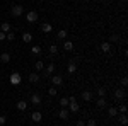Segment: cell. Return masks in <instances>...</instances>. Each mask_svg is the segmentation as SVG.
<instances>
[{"mask_svg": "<svg viewBox=\"0 0 128 126\" xmlns=\"http://www.w3.org/2000/svg\"><path fill=\"white\" fill-rule=\"evenodd\" d=\"M41 31L46 32V34H50V32L53 31V26H51L50 22H43V24H41Z\"/></svg>", "mask_w": 128, "mask_h": 126, "instance_id": "8992f818", "label": "cell"}, {"mask_svg": "<svg viewBox=\"0 0 128 126\" xmlns=\"http://www.w3.org/2000/svg\"><path fill=\"white\" fill-rule=\"evenodd\" d=\"M77 126H86V121H82V119H79V121H77Z\"/></svg>", "mask_w": 128, "mask_h": 126, "instance_id": "8d00e7d4", "label": "cell"}, {"mask_svg": "<svg viewBox=\"0 0 128 126\" xmlns=\"http://www.w3.org/2000/svg\"><path fill=\"white\" fill-rule=\"evenodd\" d=\"M82 99H84L86 102L92 101V92H90V90H84V92H82Z\"/></svg>", "mask_w": 128, "mask_h": 126, "instance_id": "5bb4252c", "label": "cell"}, {"mask_svg": "<svg viewBox=\"0 0 128 126\" xmlns=\"http://www.w3.org/2000/svg\"><path fill=\"white\" fill-rule=\"evenodd\" d=\"M120 123H121V125L125 126L128 123V118H126V114H121V116H120Z\"/></svg>", "mask_w": 128, "mask_h": 126, "instance_id": "83f0119b", "label": "cell"}, {"mask_svg": "<svg viewBox=\"0 0 128 126\" xmlns=\"http://www.w3.org/2000/svg\"><path fill=\"white\" fill-rule=\"evenodd\" d=\"M67 36H68V34H67V31H65V29H62V31H58V34H56V38H58L60 41H63V39L67 38Z\"/></svg>", "mask_w": 128, "mask_h": 126, "instance_id": "7402d4cb", "label": "cell"}, {"mask_svg": "<svg viewBox=\"0 0 128 126\" xmlns=\"http://www.w3.org/2000/svg\"><path fill=\"white\" fill-rule=\"evenodd\" d=\"M98 96H99V97H106V90H104L102 87H99V89H98Z\"/></svg>", "mask_w": 128, "mask_h": 126, "instance_id": "f546056e", "label": "cell"}, {"mask_svg": "<svg viewBox=\"0 0 128 126\" xmlns=\"http://www.w3.org/2000/svg\"><path fill=\"white\" fill-rule=\"evenodd\" d=\"M120 113H121V114H126V106H125V104L120 106Z\"/></svg>", "mask_w": 128, "mask_h": 126, "instance_id": "1f68e13d", "label": "cell"}, {"mask_svg": "<svg viewBox=\"0 0 128 126\" xmlns=\"http://www.w3.org/2000/svg\"><path fill=\"white\" fill-rule=\"evenodd\" d=\"M28 80H29L31 84H36V82L40 80V73H38V72H32V73H29V77H28Z\"/></svg>", "mask_w": 128, "mask_h": 126, "instance_id": "ba28073f", "label": "cell"}, {"mask_svg": "<svg viewBox=\"0 0 128 126\" xmlns=\"http://www.w3.org/2000/svg\"><path fill=\"white\" fill-rule=\"evenodd\" d=\"M5 121H7V118H5V116H0V126L5 125Z\"/></svg>", "mask_w": 128, "mask_h": 126, "instance_id": "836d02e7", "label": "cell"}, {"mask_svg": "<svg viewBox=\"0 0 128 126\" xmlns=\"http://www.w3.org/2000/svg\"><path fill=\"white\" fill-rule=\"evenodd\" d=\"M44 72H46V75H48V77H51V75L55 73V65H53V63L46 65V67H44Z\"/></svg>", "mask_w": 128, "mask_h": 126, "instance_id": "30bf717a", "label": "cell"}, {"mask_svg": "<svg viewBox=\"0 0 128 126\" xmlns=\"http://www.w3.org/2000/svg\"><path fill=\"white\" fill-rule=\"evenodd\" d=\"M31 104H34V106L41 104V96L40 94H31Z\"/></svg>", "mask_w": 128, "mask_h": 126, "instance_id": "52a82bcc", "label": "cell"}, {"mask_svg": "<svg viewBox=\"0 0 128 126\" xmlns=\"http://www.w3.org/2000/svg\"><path fill=\"white\" fill-rule=\"evenodd\" d=\"M22 12H24V7L19 5V3H16L14 7H10V14H12L14 17H20V15H22Z\"/></svg>", "mask_w": 128, "mask_h": 126, "instance_id": "6da1fadb", "label": "cell"}, {"mask_svg": "<svg viewBox=\"0 0 128 126\" xmlns=\"http://www.w3.org/2000/svg\"><path fill=\"white\" fill-rule=\"evenodd\" d=\"M56 53H58V46H56V44H51V46H50V55L55 56Z\"/></svg>", "mask_w": 128, "mask_h": 126, "instance_id": "484cf974", "label": "cell"}, {"mask_svg": "<svg viewBox=\"0 0 128 126\" xmlns=\"http://www.w3.org/2000/svg\"><path fill=\"white\" fill-rule=\"evenodd\" d=\"M31 53L32 55H41V48L38 44H34V46H31Z\"/></svg>", "mask_w": 128, "mask_h": 126, "instance_id": "cb8c5ba5", "label": "cell"}, {"mask_svg": "<svg viewBox=\"0 0 128 126\" xmlns=\"http://www.w3.org/2000/svg\"><path fill=\"white\" fill-rule=\"evenodd\" d=\"M9 82L12 84V85H19L20 82H22V78H20V75L17 73V72H14V73L9 77Z\"/></svg>", "mask_w": 128, "mask_h": 126, "instance_id": "7a4b0ae2", "label": "cell"}, {"mask_svg": "<svg viewBox=\"0 0 128 126\" xmlns=\"http://www.w3.org/2000/svg\"><path fill=\"white\" fill-rule=\"evenodd\" d=\"M58 118L60 119H68V109L67 107H62V111L58 113Z\"/></svg>", "mask_w": 128, "mask_h": 126, "instance_id": "8fae6325", "label": "cell"}, {"mask_svg": "<svg viewBox=\"0 0 128 126\" xmlns=\"http://www.w3.org/2000/svg\"><path fill=\"white\" fill-rule=\"evenodd\" d=\"M0 31H2V32H5V34H7V32H10V24H9V22H2Z\"/></svg>", "mask_w": 128, "mask_h": 126, "instance_id": "e0dca14e", "label": "cell"}, {"mask_svg": "<svg viewBox=\"0 0 128 126\" xmlns=\"http://www.w3.org/2000/svg\"><path fill=\"white\" fill-rule=\"evenodd\" d=\"M98 107H99V109L106 107V97H99V99H98Z\"/></svg>", "mask_w": 128, "mask_h": 126, "instance_id": "44dd1931", "label": "cell"}, {"mask_svg": "<svg viewBox=\"0 0 128 126\" xmlns=\"http://www.w3.org/2000/svg\"><path fill=\"white\" fill-rule=\"evenodd\" d=\"M87 126H98L96 119H94V118H89V119H87Z\"/></svg>", "mask_w": 128, "mask_h": 126, "instance_id": "f1b7e54d", "label": "cell"}, {"mask_svg": "<svg viewBox=\"0 0 128 126\" xmlns=\"http://www.w3.org/2000/svg\"><path fill=\"white\" fill-rule=\"evenodd\" d=\"M0 61H2V63H9L10 61V53H7V51L2 53V55H0Z\"/></svg>", "mask_w": 128, "mask_h": 126, "instance_id": "9a60e30c", "label": "cell"}, {"mask_svg": "<svg viewBox=\"0 0 128 126\" xmlns=\"http://www.w3.org/2000/svg\"><path fill=\"white\" fill-rule=\"evenodd\" d=\"M126 84H128V78L123 77V78H121V85H123V87H126Z\"/></svg>", "mask_w": 128, "mask_h": 126, "instance_id": "d6a6232c", "label": "cell"}, {"mask_svg": "<svg viewBox=\"0 0 128 126\" xmlns=\"http://www.w3.org/2000/svg\"><path fill=\"white\" fill-rule=\"evenodd\" d=\"M48 94H50L51 97H55L56 94H58V89L55 87V85H51V87H50V90H48Z\"/></svg>", "mask_w": 128, "mask_h": 126, "instance_id": "d4e9b609", "label": "cell"}, {"mask_svg": "<svg viewBox=\"0 0 128 126\" xmlns=\"http://www.w3.org/2000/svg\"><path fill=\"white\" fill-rule=\"evenodd\" d=\"M5 39H7V41H14V39H16V34H14V32H7Z\"/></svg>", "mask_w": 128, "mask_h": 126, "instance_id": "4dcf8cb0", "label": "cell"}, {"mask_svg": "<svg viewBox=\"0 0 128 126\" xmlns=\"http://www.w3.org/2000/svg\"><path fill=\"white\" fill-rule=\"evenodd\" d=\"M5 36H7V34H5V32H2V31H0V41H5Z\"/></svg>", "mask_w": 128, "mask_h": 126, "instance_id": "d590c367", "label": "cell"}, {"mask_svg": "<svg viewBox=\"0 0 128 126\" xmlns=\"http://www.w3.org/2000/svg\"><path fill=\"white\" fill-rule=\"evenodd\" d=\"M60 106H62V107L68 106V97H62V99H60Z\"/></svg>", "mask_w": 128, "mask_h": 126, "instance_id": "4316f807", "label": "cell"}, {"mask_svg": "<svg viewBox=\"0 0 128 126\" xmlns=\"http://www.w3.org/2000/svg\"><path fill=\"white\" fill-rule=\"evenodd\" d=\"M67 72H68V73H75V72H77V65H75V61H70V63H68Z\"/></svg>", "mask_w": 128, "mask_h": 126, "instance_id": "2e32d148", "label": "cell"}, {"mask_svg": "<svg viewBox=\"0 0 128 126\" xmlns=\"http://www.w3.org/2000/svg\"><path fill=\"white\" fill-rule=\"evenodd\" d=\"M34 126H40V125H34Z\"/></svg>", "mask_w": 128, "mask_h": 126, "instance_id": "f35d334b", "label": "cell"}, {"mask_svg": "<svg viewBox=\"0 0 128 126\" xmlns=\"http://www.w3.org/2000/svg\"><path fill=\"white\" fill-rule=\"evenodd\" d=\"M101 49H102V53H109V51H111V43H109V41L101 43Z\"/></svg>", "mask_w": 128, "mask_h": 126, "instance_id": "9c48e42d", "label": "cell"}, {"mask_svg": "<svg viewBox=\"0 0 128 126\" xmlns=\"http://www.w3.org/2000/svg\"><path fill=\"white\" fill-rule=\"evenodd\" d=\"M63 49H65V51H72V49H74V43L65 41V43H63Z\"/></svg>", "mask_w": 128, "mask_h": 126, "instance_id": "603a6c76", "label": "cell"}, {"mask_svg": "<svg viewBox=\"0 0 128 126\" xmlns=\"http://www.w3.org/2000/svg\"><path fill=\"white\" fill-rule=\"evenodd\" d=\"M108 116H109V118H114V116H118V107H114V106L108 107Z\"/></svg>", "mask_w": 128, "mask_h": 126, "instance_id": "7c38bea8", "label": "cell"}, {"mask_svg": "<svg viewBox=\"0 0 128 126\" xmlns=\"http://www.w3.org/2000/svg\"><path fill=\"white\" fill-rule=\"evenodd\" d=\"M114 99H125V90H123V89H116V90H114Z\"/></svg>", "mask_w": 128, "mask_h": 126, "instance_id": "4fadbf2b", "label": "cell"}, {"mask_svg": "<svg viewBox=\"0 0 128 126\" xmlns=\"http://www.w3.org/2000/svg\"><path fill=\"white\" fill-rule=\"evenodd\" d=\"M17 109H19V111H26V109H28V102H26V101H19V102H17Z\"/></svg>", "mask_w": 128, "mask_h": 126, "instance_id": "ffe728a7", "label": "cell"}, {"mask_svg": "<svg viewBox=\"0 0 128 126\" xmlns=\"http://www.w3.org/2000/svg\"><path fill=\"white\" fill-rule=\"evenodd\" d=\"M50 80H51V84H53L55 87L63 85V77H62V75H51V77H50Z\"/></svg>", "mask_w": 128, "mask_h": 126, "instance_id": "3957f363", "label": "cell"}, {"mask_svg": "<svg viewBox=\"0 0 128 126\" xmlns=\"http://www.w3.org/2000/svg\"><path fill=\"white\" fill-rule=\"evenodd\" d=\"M31 119L34 121V125H40V123H41V119H43V114H41L40 111H34V113L31 114Z\"/></svg>", "mask_w": 128, "mask_h": 126, "instance_id": "5b68a950", "label": "cell"}, {"mask_svg": "<svg viewBox=\"0 0 128 126\" xmlns=\"http://www.w3.org/2000/svg\"><path fill=\"white\" fill-rule=\"evenodd\" d=\"M34 68H36V72H41V70H44V61L38 60V61L34 63Z\"/></svg>", "mask_w": 128, "mask_h": 126, "instance_id": "ac0fdd59", "label": "cell"}, {"mask_svg": "<svg viewBox=\"0 0 128 126\" xmlns=\"http://www.w3.org/2000/svg\"><path fill=\"white\" fill-rule=\"evenodd\" d=\"M22 41H24V43H31V41H32V34H31V32H24V34H22Z\"/></svg>", "mask_w": 128, "mask_h": 126, "instance_id": "d6986e66", "label": "cell"}, {"mask_svg": "<svg viewBox=\"0 0 128 126\" xmlns=\"http://www.w3.org/2000/svg\"><path fill=\"white\" fill-rule=\"evenodd\" d=\"M121 2H126V0H121Z\"/></svg>", "mask_w": 128, "mask_h": 126, "instance_id": "74e56055", "label": "cell"}, {"mask_svg": "<svg viewBox=\"0 0 128 126\" xmlns=\"http://www.w3.org/2000/svg\"><path fill=\"white\" fill-rule=\"evenodd\" d=\"M26 19H28V22H31V24H32V22H36V20H38V12H36V10L28 12V14H26Z\"/></svg>", "mask_w": 128, "mask_h": 126, "instance_id": "277c9868", "label": "cell"}, {"mask_svg": "<svg viewBox=\"0 0 128 126\" xmlns=\"http://www.w3.org/2000/svg\"><path fill=\"white\" fill-rule=\"evenodd\" d=\"M118 36H111V39H109V41H111V43H118Z\"/></svg>", "mask_w": 128, "mask_h": 126, "instance_id": "e575fe53", "label": "cell"}]
</instances>
